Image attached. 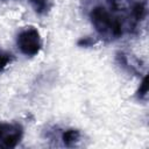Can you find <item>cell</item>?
<instances>
[{"label": "cell", "mask_w": 149, "mask_h": 149, "mask_svg": "<svg viewBox=\"0 0 149 149\" xmlns=\"http://www.w3.org/2000/svg\"><path fill=\"white\" fill-rule=\"evenodd\" d=\"M126 0H104V2H95L90 0L87 7L88 19L99 34L100 37L108 41L120 38L127 30L134 31L139 24L134 21L130 13L125 14Z\"/></svg>", "instance_id": "obj_1"}, {"label": "cell", "mask_w": 149, "mask_h": 149, "mask_svg": "<svg viewBox=\"0 0 149 149\" xmlns=\"http://www.w3.org/2000/svg\"><path fill=\"white\" fill-rule=\"evenodd\" d=\"M16 44L23 55L33 57L40 52L43 42L40 31L35 27H27L17 34Z\"/></svg>", "instance_id": "obj_2"}, {"label": "cell", "mask_w": 149, "mask_h": 149, "mask_svg": "<svg viewBox=\"0 0 149 149\" xmlns=\"http://www.w3.org/2000/svg\"><path fill=\"white\" fill-rule=\"evenodd\" d=\"M23 136V128L17 122H0V148H15Z\"/></svg>", "instance_id": "obj_3"}, {"label": "cell", "mask_w": 149, "mask_h": 149, "mask_svg": "<svg viewBox=\"0 0 149 149\" xmlns=\"http://www.w3.org/2000/svg\"><path fill=\"white\" fill-rule=\"evenodd\" d=\"M80 136H81V134L78 129L69 128L62 133L61 140L65 147H74L77 144V142L80 140Z\"/></svg>", "instance_id": "obj_4"}, {"label": "cell", "mask_w": 149, "mask_h": 149, "mask_svg": "<svg viewBox=\"0 0 149 149\" xmlns=\"http://www.w3.org/2000/svg\"><path fill=\"white\" fill-rule=\"evenodd\" d=\"M34 12L38 15H47L52 8V0H28Z\"/></svg>", "instance_id": "obj_5"}, {"label": "cell", "mask_w": 149, "mask_h": 149, "mask_svg": "<svg viewBox=\"0 0 149 149\" xmlns=\"http://www.w3.org/2000/svg\"><path fill=\"white\" fill-rule=\"evenodd\" d=\"M13 61H14V56L10 52L0 49V71L6 69Z\"/></svg>", "instance_id": "obj_6"}, {"label": "cell", "mask_w": 149, "mask_h": 149, "mask_svg": "<svg viewBox=\"0 0 149 149\" xmlns=\"http://www.w3.org/2000/svg\"><path fill=\"white\" fill-rule=\"evenodd\" d=\"M136 95L140 100H146L147 99V95H148V78H147V76L143 77V79L140 84V87L136 91Z\"/></svg>", "instance_id": "obj_7"}, {"label": "cell", "mask_w": 149, "mask_h": 149, "mask_svg": "<svg viewBox=\"0 0 149 149\" xmlns=\"http://www.w3.org/2000/svg\"><path fill=\"white\" fill-rule=\"evenodd\" d=\"M95 43V41L93 40V38H91V37H81L80 40H78V42H77V44L79 45V47H91V45H93Z\"/></svg>", "instance_id": "obj_8"}]
</instances>
